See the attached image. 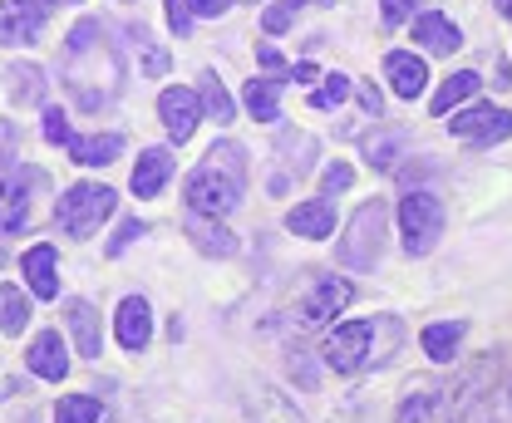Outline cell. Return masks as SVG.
I'll return each mask as SVG.
<instances>
[{
  "mask_svg": "<svg viewBox=\"0 0 512 423\" xmlns=\"http://www.w3.org/2000/svg\"><path fill=\"white\" fill-rule=\"evenodd\" d=\"M64 148H69L74 163H84V168H104V163H114V158L124 153V138H119V133H94V138H69Z\"/></svg>",
  "mask_w": 512,
  "mask_h": 423,
  "instance_id": "cell-17",
  "label": "cell"
},
{
  "mask_svg": "<svg viewBox=\"0 0 512 423\" xmlns=\"http://www.w3.org/2000/svg\"><path fill=\"white\" fill-rule=\"evenodd\" d=\"M202 104H207V114L217 123H232V94L222 89V79H212V74L202 79Z\"/></svg>",
  "mask_w": 512,
  "mask_h": 423,
  "instance_id": "cell-29",
  "label": "cell"
},
{
  "mask_svg": "<svg viewBox=\"0 0 512 423\" xmlns=\"http://www.w3.org/2000/svg\"><path fill=\"white\" fill-rule=\"evenodd\" d=\"M291 79H301V84H306V79H316V64H296V69H291Z\"/></svg>",
  "mask_w": 512,
  "mask_h": 423,
  "instance_id": "cell-41",
  "label": "cell"
},
{
  "mask_svg": "<svg viewBox=\"0 0 512 423\" xmlns=\"http://www.w3.org/2000/svg\"><path fill=\"white\" fill-rule=\"evenodd\" d=\"M463 335H468V325H463V320H439V325H429V330H424V355H429V360H439V364H448L453 355H458Z\"/></svg>",
  "mask_w": 512,
  "mask_h": 423,
  "instance_id": "cell-22",
  "label": "cell"
},
{
  "mask_svg": "<svg viewBox=\"0 0 512 423\" xmlns=\"http://www.w3.org/2000/svg\"><path fill=\"white\" fill-rule=\"evenodd\" d=\"M448 128L458 133V138H478V143H503L512 133V114L508 109H493V104H473V109H463V114H453Z\"/></svg>",
  "mask_w": 512,
  "mask_h": 423,
  "instance_id": "cell-9",
  "label": "cell"
},
{
  "mask_svg": "<svg viewBox=\"0 0 512 423\" xmlns=\"http://www.w3.org/2000/svg\"><path fill=\"white\" fill-rule=\"evenodd\" d=\"M64 315H69V330H74V340H79V355H84V360H99L104 335H99V315H94V305L69 301L64 305Z\"/></svg>",
  "mask_w": 512,
  "mask_h": 423,
  "instance_id": "cell-16",
  "label": "cell"
},
{
  "mask_svg": "<svg viewBox=\"0 0 512 423\" xmlns=\"http://www.w3.org/2000/svg\"><path fill=\"white\" fill-rule=\"evenodd\" d=\"M247 423H306V419L296 414V404H291L281 389L256 384L252 394H247Z\"/></svg>",
  "mask_w": 512,
  "mask_h": 423,
  "instance_id": "cell-13",
  "label": "cell"
},
{
  "mask_svg": "<svg viewBox=\"0 0 512 423\" xmlns=\"http://www.w3.org/2000/svg\"><path fill=\"white\" fill-rule=\"evenodd\" d=\"M30 369L40 374V379H55L60 384L64 374H69V355H64V340L60 330H45V335H35V345H30Z\"/></svg>",
  "mask_w": 512,
  "mask_h": 423,
  "instance_id": "cell-14",
  "label": "cell"
},
{
  "mask_svg": "<svg viewBox=\"0 0 512 423\" xmlns=\"http://www.w3.org/2000/svg\"><path fill=\"white\" fill-rule=\"evenodd\" d=\"M384 202H365L360 212H355V222H350V237L340 242V261L345 266H355V271H365V266H375L380 261V246H384Z\"/></svg>",
  "mask_w": 512,
  "mask_h": 423,
  "instance_id": "cell-4",
  "label": "cell"
},
{
  "mask_svg": "<svg viewBox=\"0 0 512 423\" xmlns=\"http://www.w3.org/2000/svg\"><path fill=\"white\" fill-rule=\"evenodd\" d=\"M498 10H503V15H508V20H512V0H498Z\"/></svg>",
  "mask_w": 512,
  "mask_h": 423,
  "instance_id": "cell-42",
  "label": "cell"
},
{
  "mask_svg": "<svg viewBox=\"0 0 512 423\" xmlns=\"http://www.w3.org/2000/svg\"><path fill=\"white\" fill-rule=\"evenodd\" d=\"M133 237H143V222H124V227H119V237L109 242V251H124V246L133 242Z\"/></svg>",
  "mask_w": 512,
  "mask_h": 423,
  "instance_id": "cell-39",
  "label": "cell"
},
{
  "mask_svg": "<svg viewBox=\"0 0 512 423\" xmlns=\"http://www.w3.org/2000/svg\"><path fill=\"white\" fill-rule=\"evenodd\" d=\"M276 99H281V79H247V109H252L256 123H276L281 119Z\"/></svg>",
  "mask_w": 512,
  "mask_h": 423,
  "instance_id": "cell-24",
  "label": "cell"
},
{
  "mask_svg": "<svg viewBox=\"0 0 512 423\" xmlns=\"http://www.w3.org/2000/svg\"><path fill=\"white\" fill-rule=\"evenodd\" d=\"M10 94H15L20 104H35V99L45 94L40 69H35V64H15V69H10Z\"/></svg>",
  "mask_w": 512,
  "mask_h": 423,
  "instance_id": "cell-28",
  "label": "cell"
},
{
  "mask_svg": "<svg viewBox=\"0 0 512 423\" xmlns=\"http://www.w3.org/2000/svg\"><path fill=\"white\" fill-rule=\"evenodd\" d=\"M168 20H173V30H178V35H183V30H188V20H192L188 0H168Z\"/></svg>",
  "mask_w": 512,
  "mask_h": 423,
  "instance_id": "cell-38",
  "label": "cell"
},
{
  "mask_svg": "<svg viewBox=\"0 0 512 423\" xmlns=\"http://www.w3.org/2000/svg\"><path fill=\"white\" fill-rule=\"evenodd\" d=\"M458 389L453 384H439V379H419L399 409V423H444L448 409H453Z\"/></svg>",
  "mask_w": 512,
  "mask_h": 423,
  "instance_id": "cell-7",
  "label": "cell"
},
{
  "mask_svg": "<svg viewBox=\"0 0 512 423\" xmlns=\"http://www.w3.org/2000/svg\"><path fill=\"white\" fill-rule=\"evenodd\" d=\"M114 335H119V345H124L128 355L148 350V340H153V315H148V301H143V296H128V301L119 305Z\"/></svg>",
  "mask_w": 512,
  "mask_h": 423,
  "instance_id": "cell-11",
  "label": "cell"
},
{
  "mask_svg": "<svg viewBox=\"0 0 512 423\" xmlns=\"http://www.w3.org/2000/svg\"><path fill=\"white\" fill-rule=\"evenodd\" d=\"M158 114H163L168 138L188 143L192 128H197V119H202V99H197L192 89H163V94H158Z\"/></svg>",
  "mask_w": 512,
  "mask_h": 423,
  "instance_id": "cell-10",
  "label": "cell"
},
{
  "mask_svg": "<svg viewBox=\"0 0 512 423\" xmlns=\"http://www.w3.org/2000/svg\"><path fill=\"white\" fill-rule=\"evenodd\" d=\"M25 276H30V291L40 301H55L60 296V276H55V246L40 242L25 251Z\"/></svg>",
  "mask_w": 512,
  "mask_h": 423,
  "instance_id": "cell-15",
  "label": "cell"
},
{
  "mask_svg": "<svg viewBox=\"0 0 512 423\" xmlns=\"http://www.w3.org/2000/svg\"><path fill=\"white\" fill-rule=\"evenodd\" d=\"M256 60L266 64L271 74H281V79H291V64L281 60V50H276V45H256Z\"/></svg>",
  "mask_w": 512,
  "mask_h": 423,
  "instance_id": "cell-34",
  "label": "cell"
},
{
  "mask_svg": "<svg viewBox=\"0 0 512 423\" xmlns=\"http://www.w3.org/2000/svg\"><path fill=\"white\" fill-rule=\"evenodd\" d=\"M45 138H50V143H69V138H74L60 109H45Z\"/></svg>",
  "mask_w": 512,
  "mask_h": 423,
  "instance_id": "cell-33",
  "label": "cell"
},
{
  "mask_svg": "<svg viewBox=\"0 0 512 423\" xmlns=\"http://www.w3.org/2000/svg\"><path fill=\"white\" fill-rule=\"evenodd\" d=\"M242 178H247L242 148L237 143H217L207 153V163L188 178V207L197 217H227L242 202Z\"/></svg>",
  "mask_w": 512,
  "mask_h": 423,
  "instance_id": "cell-1",
  "label": "cell"
},
{
  "mask_svg": "<svg viewBox=\"0 0 512 423\" xmlns=\"http://www.w3.org/2000/svg\"><path fill=\"white\" fill-rule=\"evenodd\" d=\"M286 227L296 232V237H330V227H335V207L316 197V202H301L291 217H286Z\"/></svg>",
  "mask_w": 512,
  "mask_h": 423,
  "instance_id": "cell-20",
  "label": "cell"
},
{
  "mask_svg": "<svg viewBox=\"0 0 512 423\" xmlns=\"http://www.w3.org/2000/svg\"><path fill=\"white\" fill-rule=\"evenodd\" d=\"M311 5H325V0H311Z\"/></svg>",
  "mask_w": 512,
  "mask_h": 423,
  "instance_id": "cell-44",
  "label": "cell"
},
{
  "mask_svg": "<svg viewBox=\"0 0 512 423\" xmlns=\"http://www.w3.org/2000/svg\"><path fill=\"white\" fill-rule=\"evenodd\" d=\"M478 84H483V79H478L473 69H463V74L444 79V89L434 94V114L448 119V114H453V104H463V99H473V94H478Z\"/></svg>",
  "mask_w": 512,
  "mask_h": 423,
  "instance_id": "cell-25",
  "label": "cell"
},
{
  "mask_svg": "<svg viewBox=\"0 0 512 423\" xmlns=\"http://www.w3.org/2000/svg\"><path fill=\"white\" fill-rule=\"evenodd\" d=\"M384 79H389V89H394L399 99H419V94H424V84H429V69H424L419 55L394 50V55L384 60Z\"/></svg>",
  "mask_w": 512,
  "mask_h": 423,
  "instance_id": "cell-12",
  "label": "cell"
},
{
  "mask_svg": "<svg viewBox=\"0 0 512 423\" xmlns=\"http://www.w3.org/2000/svg\"><path fill=\"white\" fill-rule=\"evenodd\" d=\"M365 153H370V168H394V138H370Z\"/></svg>",
  "mask_w": 512,
  "mask_h": 423,
  "instance_id": "cell-32",
  "label": "cell"
},
{
  "mask_svg": "<svg viewBox=\"0 0 512 423\" xmlns=\"http://www.w3.org/2000/svg\"><path fill=\"white\" fill-rule=\"evenodd\" d=\"M399 232H404V251L409 256H429L439 232H444V202L434 192H409L399 202Z\"/></svg>",
  "mask_w": 512,
  "mask_h": 423,
  "instance_id": "cell-3",
  "label": "cell"
},
{
  "mask_svg": "<svg viewBox=\"0 0 512 423\" xmlns=\"http://www.w3.org/2000/svg\"><path fill=\"white\" fill-rule=\"evenodd\" d=\"M370 355H375V320H350L325 335V364L335 374H355L360 364H370Z\"/></svg>",
  "mask_w": 512,
  "mask_h": 423,
  "instance_id": "cell-5",
  "label": "cell"
},
{
  "mask_svg": "<svg viewBox=\"0 0 512 423\" xmlns=\"http://www.w3.org/2000/svg\"><path fill=\"white\" fill-rule=\"evenodd\" d=\"M350 301H355V286H350V281L320 276L316 286L306 291V301H301V325H306V330H320V325H330Z\"/></svg>",
  "mask_w": 512,
  "mask_h": 423,
  "instance_id": "cell-6",
  "label": "cell"
},
{
  "mask_svg": "<svg viewBox=\"0 0 512 423\" xmlns=\"http://www.w3.org/2000/svg\"><path fill=\"white\" fill-rule=\"evenodd\" d=\"M25 325H30V301L15 286H0V330L5 335H20Z\"/></svg>",
  "mask_w": 512,
  "mask_h": 423,
  "instance_id": "cell-26",
  "label": "cell"
},
{
  "mask_svg": "<svg viewBox=\"0 0 512 423\" xmlns=\"http://www.w3.org/2000/svg\"><path fill=\"white\" fill-rule=\"evenodd\" d=\"M261 25H266L271 35H276V30H286V25H291V5H271V10L261 15Z\"/></svg>",
  "mask_w": 512,
  "mask_h": 423,
  "instance_id": "cell-35",
  "label": "cell"
},
{
  "mask_svg": "<svg viewBox=\"0 0 512 423\" xmlns=\"http://www.w3.org/2000/svg\"><path fill=\"white\" fill-rule=\"evenodd\" d=\"M360 104H365V114H380V94L375 89H360Z\"/></svg>",
  "mask_w": 512,
  "mask_h": 423,
  "instance_id": "cell-40",
  "label": "cell"
},
{
  "mask_svg": "<svg viewBox=\"0 0 512 423\" xmlns=\"http://www.w3.org/2000/svg\"><path fill=\"white\" fill-rule=\"evenodd\" d=\"M99 414H104V404L94 394H69L55 409V423H99Z\"/></svg>",
  "mask_w": 512,
  "mask_h": 423,
  "instance_id": "cell-27",
  "label": "cell"
},
{
  "mask_svg": "<svg viewBox=\"0 0 512 423\" xmlns=\"http://www.w3.org/2000/svg\"><path fill=\"white\" fill-rule=\"evenodd\" d=\"M414 40H419L424 50H434V55H453V50L463 45V35H458V25H453L448 15H419V20H414Z\"/></svg>",
  "mask_w": 512,
  "mask_h": 423,
  "instance_id": "cell-18",
  "label": "cell"
},
{
  "mask_svg": "<svg viewBox=\"0 0 512 423\" xmlns=\"http://www.w3.org/2000/svg\"><path fill=\"white\" fill-rule=\"evenodd\" d=\"M414 5H419V0H384V20H389V25H399V20H409V15H414Z\"/></svg>",
  "mask_w": 512,
  "mask_h": 423,
  "instance_id": "cell-36",
  "label": "cell"
},
{
  "mask_svg": "<svg viewBox=\"0 0 512 423\" xmlns=\"http://www.w3.org/2000/svg\"><path fill=\"white\" fill-rule=\"evenodd\" d=\"M30 222V192L20 178H0V237L20 232Z\"/></svg>",
  "mask_w": 512,
  "mask_h": 423,
  "instance_id": "cell-19",
  "label": "cell"
},
{
  "mask_svg": "<svg viewBox=\"0 0 512 423\" xmlns=\"http://www.w3.org/2000/svg\"><path fill=\"white\" fill-rule=\"evenodd\" d=\"M188 237H192V246H197V251H207V256H232V251H237V237H232L217 217H212V222H202V217L192 212Z\"/></svg>",
  "mask_w": 512,
  "mask_h": 423,
  "instance_id": "cell-23",
  "label": "cell"
},
{
  "mask_svg": "<svg viewBox=\"0 0 512 423\" xmlns=\"http://www.w3.org/2000/svg\"><path fill=\"white\" fill-rule=\"evenodd\" d=\"M114 202H119V197H114L109 187H99V182H74L60 197L55 217H60V227L69 237H89V232H99V222L114 212Z\"/></svg>",
  "mask_w": 512,
  "mask_h": 423,
  "instance_id": "cell-2",
  "label": "cell"
},
{
  "mask_svg": "<svg viewBox=\"0 0 512 423\" xmlns=\"http://www.w3.org/2000/svg\"><path fill=\"white\" fill-rule=\"evenodd\" d=\"M350 182H355L350 163H330V168H325V178H320V187H325V197H335V192H345Z\"/></svg>",
  "mask_w": 512,
  "mask_h": 423,
  "instance_id": "cell-31",
  "label": "cell"
},
{
  "mask_svg": "<svg viewBox=\"0 0 512 423\" xmlns=\"http://www.w3.org/2000/svg\"><path fill=\"white\" fill-rule=\"evenodd\" d=\"M227 5H232V0H188V10H192V15H207V20L227 15Z\"/></svg>",
  "mask_w": 512,
  "mask_h": 423,
  "instance_id": "cell-37",
  "label": "cell"
},
{
  "mask_svg": "<svg viewBox=\"0 0 512 423\" xmlns=\"http://www.w3.org/2000/svg\"><path fill=\"white\" fill-rule=\"evenodd\" d=\"M45 30V0H0V40L35 45Z\"/></svg>",
  "mask_w": 512,
  "mask_h": 423,
  "instance_id": "cell-8",
  "label": "cell"
},
{
  "mask_svg": "<svg viewBox=\"0 0 512 423\" xmlns=\"http://www.w3.org/2000/svg\"><path fill=\"white\" fill-rule=\"evenodd\" d=\"M345 99H350V79H345V74H325V84L311 94V109H335V104H345Z\"/></svg>",
  "mask_w": 512,
  "mask_h": 423,
  "instance_id": "cell-30",
  "label": "cell"
},
{
  "mask_svg": "<svg viewBox=\"0 0 512 423\" xmlns=\"http://www.w3.org/2000/svg\"><path fill=\"white\" fill-rule=\"evenodd\" d=\"M173 173V158L163 153V148H148L143 158H138V168H133V192L138 197H158V187L168 182Z\"/></svg>",
  "mask_w": 512,
  "mask_h": 423,
  "instance_id": "cell-21",
  "label": "cell"
},
{
  "mask_svg": "<svg viewBox=\"0 0 512 423\" xmlns=\"http://www.w3.org/2000/svg\"><path fill=\"white\" fill-rule=\"evenodd\" d=\"M60 5H74V0H60Z\"/></svg>",
  "mask_w": 512,
  "mask_h": 423,
  "instance_id": "cell-43",
  "label": "cell"
}]
</instances>
